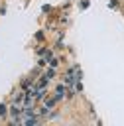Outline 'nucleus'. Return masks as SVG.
Instances as JSON below:
<instances>
[{"instance_id":"obj_1","label":"nucleus","mask_w":124,"mask_h":126,"mask_svg":"<svg viewBox=\"0 0 124 126\" xmlns=\"http://www.w3.org/2000/svg\"><path fill=\"white\" fill-rule=\"evenodd\" d=\"M4 114H6V106H4V104H0V116H4Z\"/></svg>"}]
</instances>
